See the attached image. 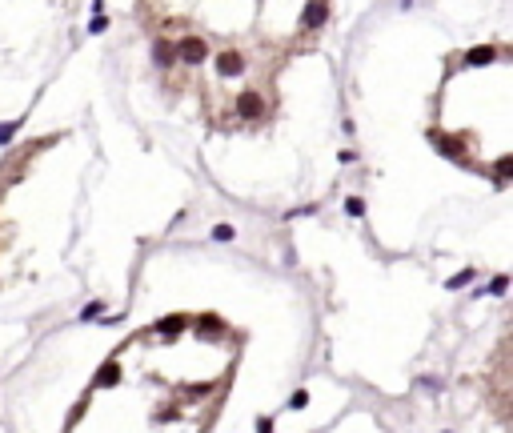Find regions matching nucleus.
Wrapping results in <instances>:
<instances>
[{
    "label": "nucleus",
    "instance_id": "obj_2",
    "mask_svg": "<svg viewBox=\"0 0 513 433\" xmlns=\"http://www.w3.org/2000/svg\"><path fill=\"white\" fill-rule=\"evenodd\" d=\"M205 52H209V45H205L201 36H181V45H177V61H181L185 69H197V65L205 61Z\"/></svg>",
    "mask_w": 513,
    "mask_h": 433
},
{
    "label": "nucleus",
    "instance_id": "obj_3",
    "mask_svg": "<svg viewBox=\"0 0 513 433\" xmlns=\"http://www.w3.org/2000/svg\"><path fill=\"white\" fill-rule=\"evenodd\" d=\"M329 17V0H309L305 4V17H301V32L305 36H317L321 32V24Z\"/></svg>",
    "mask_w": 513,
    "mask_h": 433
},
{
    "label": "nucleus",
    "instance_id": "obj_7",
    "mask_svg": "<svg viewBox=\"0 0 513 433\" xmlns=\"http://www.w3.org/2000/svg\"><path fill=\"white\" fill-rule=\"evenodd\" d=\"M100 313H105V305L96 301V305H89V309H85V321H96V317H100Z\"/></svg>",
    "mask_w": 513,
    "mask_h": 433
},
{
    "label": "nucleus",
    "instance_id": "obj_6",
    "mask_svg": "<svg viewBox=\"0 0 513 433\" xmlns=\"http://www.w3.org/2000/svg\"><path fill=\"white\" fill-rule=\"evenodd\" d=\"M153 56H157L161 69H173V65H177V52H173L168 45H157V48H153Z\"/></svg>",
    "mask_w": 513,
    "mask_h": 433
},
{
    "label": "nucleus",
    "instance_id": "obj_4",
    "mask_svg": "<svg viewBox=\"0 0 513 433\" xmlns=\"http://www.w3.org/2000/svg\"><path fill=\"white\" fill-rule=\"evenodd\" d=\"M217 72H221V76H245V72H249V61H245V52H237V48H225V52H217Z\"/></svg>",
    "mask_w": 513,
    "mask_h": 433
},
{
    "label": "nucleus",
    "instance_id": "obj_1",
    "mask_svg": "<svg viewBox=\"0 0 513 433\" xmlns=\"http://www.w3.org/2000/svg\"><path fill=\"white\" fill-rule=\"evenodd\" d=\"M265 92L256 89H241L233 96V120H241V125H261L265 120Z\"/></svg>",
    "mask_w": 513,
    "mask_h": 433
},
{
    "label": "nucleus",
    "instance_id": "obj_5",
    "mask_svg": "<svg viewBox=\"0 0 513 433\" xmlns=\"http://www.w3.org/2000/svg\"><path fill=\"white\" fill-rule=\"evenodd\" d=\"M493 56H501V48H493V45L473 48V52H469V65H493Z\"/></svg>",
    "mask_w": 513,
    "mask_h": 433
}]
</instances>
